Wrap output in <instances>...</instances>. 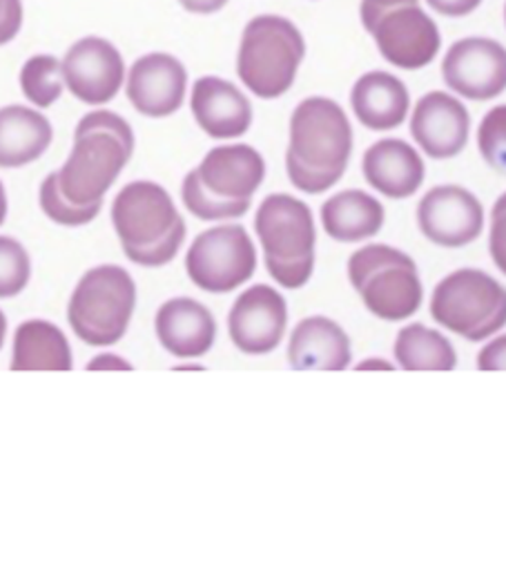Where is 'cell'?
<instances>
[{
  "label": "cell",
  "mask_w": 506,
  "mask_h": 569,
  "mask_svg": "<svg viewBox=\"0 0 506 569\" xmlns=\"http://www.w3.org/2000/svg\"><path fill=\"white\" fill-rule=\"evenodd\" d=\"M377 52L397 70L428 68L442 52V32L435 19L419 6H402L377 17L368 30Z\"/></svg>",
  "instance_id": "obj_13"
},
{
  "label": "cell",
  "mask_w": 506,
  "mask_h": 569,
  "mask_svg": "<svg viewBox=\"0 0 506 569\" xmlns=\"http://www.w3.org/2000/svg\"><path fill=\"white\" fill-rule=\"evenodd\" d=\"M475 143L482 161L490 170L506 174V103L493 106L482 117L475 132Z\"/></svg>",
  "instance_id": "obj_31"
},
{
  "label": "cell",
  "mask_w": 506,
  "mask_h": 569,
  "mask_svg": "<svg viewBox=\"0 0 506 569\" xmlns=\"http://www.w3.org/2000/svg\"><path fill=\"white\" fill-rule=\"evenodd\" d=\"M10 320H8V313L3 311V307H0V353H3V349L8 347L10 342Z\"/></svg>",
  "instance_id": "obj_41"
},
{
  "label": "cell",
  "mask_w": 506,
  "mask_h": 569,
  "mask_svg": "<svg viewBox=\"0 0 506 569\" xmlns=\"http://www.w3.org/2000/svg\"><path fill=\"white\" fill-rule=\"evenodd\" d=\"M54 130L41 110L26 106L0 108V168H26L52 146Z\"/></svg>",
  "instance_id": "obj_25"
},
{
  "label": "cell",
  "mask_w": 506,
  "mask_h": 569,
  "mask_svg": "<svg viewBox=\"0 0 506 569\" xmlns=\"http://www.w3.org/2000/svg\"><path fill=\"white\" fill-rule=\"evenodd\" d=\"M39 206L43 210V214L57 223V226H63V228H81V226H88L92 223L103 206H79V203H72L59 188V179H57V172H50L43 183H41V190H39Z\"/></svg>",
  "instance_id": "obj_30"
},
{
  "label": "cell",
  "mask_w": 506,
  "mask_h": 569,
  "mask_svg": "<svg viewBox=\"0 0 506 569\" xmlns=\"http://www.w3.org/2000/svg\"><path fill=\"white\" fill-rule=\"evenodd\" d=\"M353 291L382 322H406L424 305V281L415 259L391 243L366 241L346 263Z\"/></svg>",
  "instance_id": "obj_5"
},
{
  "label": "cell",
  "mask_w": 506,
  "mask_h": 569,
  "mask_svg": "<svg viewBox=\"0 0 506 569\" xmlns=\"http://www.w3.org/2000/svg\"><path fill=\"white\" fill-rule=\"evenodd\" d=\"M393 362L402 371H455L457 351L444 331L411 322L395 336Z\"/></svg>",
  "instance_id": "obj_26"
},
{
  "label": "cell",
  "mask_w": 506,
  "mask_h": 569,
  "mask_svg": "<svg viewBox=\"0 0 506 569\" xmlns=\"http://www.w3.org/2000/svg\"><path fill=\"white\" fill-rule=\"evenodd\" d=\"M65 90L81 103L99 108L110 103L125 86V61L117 46L101 37H83L63 57Z\"/></svg>",
  "instance_id": "obj_15"
},
{
  "label": "cell",
  "mask_w": 506,
  "mask_h": 569,
  "mask_svg": "<svg viewBox=\"0 0 506 569\" xmlns=\"http://www.w3.org/2000/svg\"><path fill=\"white\" fill-rule=\"evenodd\" d=\"M90 132H108L112 137H117L125 148H130L134 152V132L130 128V123L119 117L117 112H110V110H94V112H88L79 126H77V132L74 137H81V134H90Z\"/></svg>",
  "instance_id": "obj_32"
},
{
  "label": "cell",
  "mask_w": 506,
  "mask_h": 569,
  "mask_svg": "<svg viewBox=\"0 0 506 569\" xmlns=\"http://www.w3.org/2000/svg\"><path fill=\"white\" fill-rule=\"evenodd\" d=\"M110 219L125 259L139 268L154 270L172 263L188 239L176 201L150 179L123 186L112 201Z\"/></svg>",
  "instance_id": "obj_2"
},
{
  "label": "cell",
  "mask_w": 506,
  "mask_h": 569,
  "mask_svg": "<svg viewBox=\"0 0 506 569\" xmlns=\"http://www.w3.org/2000/svg\"><path fill=\"white\" fill-rule=\"evenodd\" d=\"M355 148L353 123L331 97H308L291 114L286 172L304 194H324L346 174Z\"/></svg>",
  "instance_id": "obj_1"
},
{
  "label": "cell",
  "mask_w": 506,
  "mask_h": 569,
  "mask_svg": "<svg viewBox=\"0 0 506 569\" xmlns=\"http://www.w3.org/2000/svg\"><path fill=\"white\" fill-rule=\"evenodd\" d=\"M306 61L302 30L282 14H260L243 28L236 52V77L257 99L284 97Z\"/></svg>",
  "instance_id": "obj_6"
},
{
  "label": "cell",
  "mask_w": 506,
  "mask_h": 569,
  "mask_svg": "<svg viewBox=\"0 0 506 569\" xmlns=\"http://www.w3.org/2000/svg\"><path fill=\"white\" fill-rule=\"evenodd\" d=\"M411 108V92L393 72L371 70L351 88L353 117L371 132L397 130L408 121Z\"/></svg>",
  "instance_id": "obj_23"
},
{
  "label": "cell",
  "mask_w": 506,
  "mask_h": 569,
  "mask_svg": "<svg viewBox=\"0 0 506 569\" xmlns=\"http://www.w3.org/2000/svg\"><path fill=\"white\" fill-rule=\"evenodd\" d=\"M355 369H357V371H393V369H397V367H395V362L384 360V358H366V360L357 362Z\"/></svg>",
  "instance_id": "obj_40"
},
{
  "label": "cell",
  "mask_w": 506,
  "mask_h": 569,
  "mask_svg": "<svg viewBox=\"0 0 506 569\" xmlns=\"http://www.w3.org/2000/svg\"><path fill=\"white\" fill-rule=\"evenodd\" d=\"M439 72L462 101H493L506 92V48L490 37L459 39L444 52Z\"/></svg>",
  "instance_id": "obj_12"
},
{
  "label": "cell",
  "mask_w": 506,
  "mask_h": 569,
  "mask_svg": "<svg viewBox=\"0 0 506 569\" xmlns=\"http://www.w3.org/2000/svg\"><path fill=\"white\" fill-rule=\"evenodd\" d=\"M190 110L196 126L216 141L241 139L255 121L247 94L221 77H201L194 81Z\"/></svg>",
  "instance_id": "obj_19"
},
{
  "label": "cell",
  "mask_w": 506,
  "mask_h": 569,
  "mask_svg": "<svg viewBox=\"0 0 506 569\" xmlns=\"http://www.w3.org/2000/svg\"><path fill=\"white\" fill-rule=\"evenodd\" d=\"M23 28V0H0V46L12 43Z\"/></svg>",
  "instance_id": "obj_35"
},
{
  "label": "cell",
  "mask_w": 506,
  "mask_h": 569,
  "mask_svg": "<svg viewBox=\"0 0 506 569\" xmlns=\"http://www.w3.org/2000/svg\"><path fill=\"white\" fill-rule=\"evenodd\" d=\"M255 241L271 279L300 291L315 274L317 221L311 206L289 192L269 194L255 210Z\"/></svg>",
  "instance_id": "obj_3"
},
{
  "label": "cell",
  "mask_w": 506,
  "mask_h": 569,
  "mask_svg": "<svg viewBox=\"0 0 506 569\" xmlns=\"http://www.w3.org/2000/svg\"><path fill=\"white\" fill-rule=\"evenodd\" d=\"M83 369L85 371H134V365L125 356L112 349H101L85 362Z\"/></svg>",
  "instance_id": "obj_37"
},
{
  "label": "cell",
  "mask_w": 506,
  "mask_h": 569,
  "mask_svg": "<svg viewBox=\"0 0 506 569\" xmlns=\"http://www.w3.org/2000/svg\"><path fill=\"white\" fill-rule=\"evenodd\" d=\"M10 371L68 373L74 369V347L57 322L45 318L23 320L10 333Z\"/></svg>",
  "instance_id": "obj_22"
},
{
  "label": "cell",
  "mask_w": 506,
  "mask_h": 569,
  "mask_svg": "<svg viewBox=\"0 0 506 569\" xmlns=\"http://www.w3.org/2000/svg\"><path fill=\"white\" fill-rule=\"evenodd\" d=\"M286 360L293 371H346L353 367V342L328 316H308L289 333Z\"/></svg>",
  "instance_id": "obj_21"
},
{
  "label": "cell",
  "mask_w": 506,
  "mask_h": 569,
  "mask_svg": "<svg viewBox=\"0 0 506 569\" xmlns=\"http://www.w3.org/2000/svg\"><path fill=\"white\" fill-rule=\"evenodd\" d=\"M123 88L139 114L165 119L179 112L188 97V70L168 52H150L132 63Z\"/></svg>",
  "instance_id": "obj_17"
},
{
  "label": "cell",
  "mask_w": 506,
  "mask_h": 569,
  "mask_svg": "<svg viewBox=\"0 0 506 569\" xmlns=\"http://www.w3.org/2000/svg\"><path fill=\"white\" fill-rule=\"evenodd\" d=\"M154 338L170 358L196 362L214 349L219 322L196 298L174 296L154 313Z\"/></svg>",
  "instance_id": "obj_16"
},
{
  "label": "cell",
  "mask_w": 506,
  "mask_h": 569,
  "mask_svg": "<svg viewBox=\"0 0 506 569\" xmlns=\"http://www.w3.org/2000/svg\"><path fill=\"white\" fill-rule=\"evenodd\" d=\"M255 237L236 221L214 223L185 248L183 266L192 287L208 296H230L247 287L260 268Z\"/></svg>",
  "instance_id": "obj_8"
},
{
  "label": "cell",
  "mask_w": 506,
  "mask_h": 569,
  "mask_svg": "<svg viewBox=\"0 0 506 569\" xmlns=\"http://www.w3.org/2000/svg\"><path fill=\"white\" fill-rule=\"evenodd\" d=\"M132 159V150L108 132L74 137L68 161L57 170L61 192L79 206H103L105 194L117 183Z\"/></svg>",
  "instance_id": "obj_10"
},
{
  "label": "cell",
  "mask_w": 506,
  "mask_h": 569,
  "mask_svg": "<svg viewBox=\"0 0 506 569\" xmlns=\"http://www.w3.org/2000/svg\"><path fill=\"white\" fill-rule=\"evenodd\" d=\"M8 214H10V199H8L6 183L0 179V228H3V223L8 221Z\"/></svg>",
  "instance_id": "obj_42"
},
{
  "label": "cell",
  "mask_w": 506,
  "mask_h": 569,
  "mask_svg": "<svg viewBox=\"0 0 506 569\" xmlns=\"http://www.w3.org/2000/svg\"><path fill=\"white\" fill-rule=\"evenodd\" d=\"M291 325V307L286 296L273 283H250L230 305L225 327L232 347L247 358L275 353Z\"/></svg>",
  "instance_id": "obj_9"
},
{
  "label": "cell",
  "mask_w": 506,
  "mask_h": 569,
  "mask_svg": "<svg viewBox=\"0 0 506 569\" xmlns=\"http://www.w3.org/2000/svg\"><path fill=\"white\" fill-rule=\"evenodd\" d=\"M320 223L333 241L366 243L382 232L386 208L375 192L346 188L322 203Z\"/></svg>",
  "instance_id": "obj_24"
},
{
  "label": "cell",
  "mask_w": 506,
  "mask_h": 569,
  "mask_svg": "<svg viewBox=\"0 0 506 569\" xmlns=\"http://www.w3.org/2000/svg\"><path fill=\"white\" fill-rule=\"evenodd\" d=\"M21 90L26 99L39 108H52L65 92V79H63V66L52 54H34L26 61L21 77H19Z\"/></svg>",
  "instance_id": "obj_27"
},
{
  "label": "cell",
  "mask_w": 506,
  "mask_h": 569,
  "mask_svg": "<svg viewBox=\"0 0 506 569\" xmlns=\"http://www.w3.org/2000/svg\"><path fill=\"white\" fill-rule=\"evenodd\" d=\"M194 172L210 194L252 206V197L266 181V159L247 143H221L201 159Z\"/></svg>",
  "instance_id": "obj_18"
},
{
  "label": "cell",
  "mask_w": 506,
  "mask_h": 569,
  "mask_svg": "<svg viewBox=\"0 0 506 569\" xmlns=\"http://www.w3.org/2000/svg\"><path fill=\"white\" fill-rule=\"evenodd\" d=\"M415 219L424 239L446 250L475 243L486 228V212L479 197L457 183H439L424 192Z\"/></svg>",
  "instance_id": "obj_11"
},
{
  "label": "cell",
  "mask_w": 506,
  "mask_h": 569,
  "mask_svg": "<svg viewBox=\"0 0 506 569\" xmlns=\"http://www.w3.org/2000/svg\"><path fill=\"white\" fill-rule=\"evenodd\" d=\"M431 12L444 19H464L479 10L484 0H424Z\"/></svg>",
  "instance_id": "obj_36"
},
{
  "label": "cell",
  "mask_w": 506,
  "mask_h": 569,
  "mask_svg": "<svg viewBox=\"0 0 506 569\" xmlns=\"http://www.w3.org/2000/svg\"><path fill=\"white\" fill-rule=\"evenodd\" d=\"M139 287L121 263H97L74 283L65 305L70 333L90 349H112L130 333Z\"/></svg>",
  "instance_id": "obj_4"
},
{
  "label": "cell",
  "mask_w": 506,
  "mask_h": 569,
  "mask_svg": "<svg viewBox=\"0 0 506 569\" xmlns=\"http://www.w3.org/2000/svg\"><path fill=\"white\" fill-rule=\"evenodd\" d=\"M411 3H417V0H362L360 19H362V23L368 32L380 14H384L388 10H395V8H402V6H411Z\"/></svg>",
  "instance_id": "obj_38"
},
{
  "label": "cell",
  "mask_w": 506,
  "mask_h": 569,
  "mask_svg": "<svg viewBox=\"0 0 506 569\" xmlns=\"http://www.w3.org/2000/svg\"><path fill=\"white\" fill-rule=\"evenodd\" d=\"M181 201L192 217H196L199 221H208V223L236 221L250 212V206L230 203V201H223V199L210 194L201 186L194 170H190L181 183Z\"/></svg>",
  "instance_id": "obj_29"
},
{
  "label": "cell",
  "mask_w": 506,
  "mask_h": 569,
  "mask_svg": "<svg viewBox=\"0 0 506 569\" xmlns=\"http://www.w3.org/2000/svg\"><path fill=\"white\" fill-rule=\"evenodd\" d=\"M477 371H506V333H497L482 342L475 358Z\"/></svg>",
  "instance_id": "obj_34"
},
{
  "label": "cell",
  "mask_w": 506,
  "mask_h": 569,
  "mask_svg": "<svg viewBox=\"0 0 506 569\" xmlns=\"http://www.w3.org/2000/svg\"><path fill=\"white\" fill-rule=\"evenodd\" d=\"M362 174L380 197L404 201L419 192L426 179L424 154L408 141L384 137L366 148Z\"/></svg>",
  "instance_id": "obj_20"
},
{
  "label": "cell",
  "mask_w": 506,
  "mask_h": 569,
  "mask_svg": "<svg viewBox=\"0 0 506 569\" xmlns=\"http://www.w3.org/2000/svg\"><path fill=\"white\" fill-rule=\"evenodd\" d=\"M32 274L34 263L26 243L12 234H0V302L23 296Z\"/></svg>",
  "instance_id": "obj_28"
},
{
  "label": "cell",
  "mask_w": 506,
  "mask_h": 569,
  "mask_svg": "<svg viewBox=\"0 0 506 569\" xmlns=\"http://www.w3.org/2000/svg\"><path fill=\"white\" fill-rule=\"evenodd\" d=\"M504 26H506V3H504Z\"/></svg>",
  "instance_id": "obj_43"
},
{
  "label": "cell",
  "mask_w": 506,
  "mask_h": 569,
  "mask_svg": "<svg viewBox=\"0 0 506 569\" xmlns=\"http://www.w3.org/2000/svg\"><path fill=\"white\" fill-rule=\"evenodd\" d=\"M413 146L433 161L459 157L470 139V112L448 90H431L417 99L408 114Z\"/></svg>",
  "instance_id": "obj_14"
},
{
  "label": "cell",
  "mask_w": 506,
  "mask_h": 569,
  "mask_svg": "<svg viewBox=\"0 0 506 569\" xmlns=\"http://www.w3.org/2000/svg\"><path fill=\"white\" fill-rule=\"evenodd\" d=\"M428 313L442 331L482 345L506 329V287L482 268H457L435 283Z\"/></svg>",
  "instance_id": "obj_7"
},
{
  "label": "cell",
  "mask_w": 506,
  "mask_h": 569,
  "mask_svg": "<svg viewBox=\"0 0 506 569\" xmlns=\"http://www.w3.org/2000/svg\"><path fill=\"white\" fill-rule=\"evenodd\" d=\"M227 3H230V0H179V6H181L185 12H190V14H201V17L216 14V12H221Z\"/></svg>",
  "instance_id": "obj_39"
},
{
  "label": "cell",
  "mask_w": 506,
  "mask_h": 569,
  "mask_svg": "<svg viewBox=\"0 0 506 569\" xmlns=\"http://www.w3.org/2000/svg\"><path fill=\"white\" fill-rule=\"evenodd\" d=\"M488 254L493 266L506 277V190L495 199L488 219Z\"/></svg>",
  "instance_id": "obj_33"
}]
</instances>
